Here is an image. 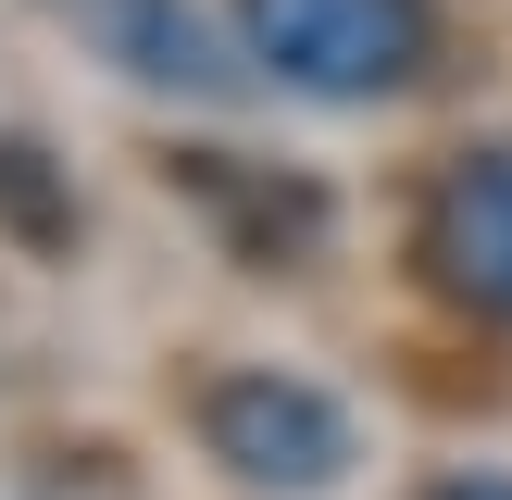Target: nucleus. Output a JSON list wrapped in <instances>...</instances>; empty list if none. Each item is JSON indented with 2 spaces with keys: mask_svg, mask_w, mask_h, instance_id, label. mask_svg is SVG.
<instances>
[{
  "mask_svg": "<svg viewBox=\"0 0 512 500\" xmlns=\"http://www.w3.org/2000/svg\"><path fill=\"white\" fill-rule=\"evenodd\" d=\"M238 50L288 100L363 113V100H400L438 63V13L425 0H238Z\"/></svg>",
  "mask_w": 512,
  "mask_h": 500,
  "instance_id": "nucleus-1",
  "label": "nucleus"
},
{
  "mask_svg": "<svg viewBox=\"0 0 512 500\" xmlns=\"http://www.w3.org/2000/svg\"><path fill=\"white\" fill-rule=\"evenodd\" d=\"M200 450H213L238 488L325 500L363 463V425H350L338 388H313V375H288V363H225L213 388H200Z\"/></svg>",
  "mask_w": 512,
  "mask_h": 500,
  "instance_id": "nucleus-2",
  "label": "nucleus"
},
{
  "mask_svg": "<svg viewBox=\"0 0 512 500\" xmlns=\"http://www.w3.org/2000/svg\"><path fill=\"white\" fill-rule=\"evenodd\" d=\"M50 13H63L125 88H163V100H238L250 75H263L250 50H225V25L200 13V0H50Z\"/></svg>",
  "mask_w": 512,
  "mask_h": 500,
  "instance_id": "nucleus-3",
  "label": "nucleus"
},
{
  "mask_svg": "<svg viewBox=\"0 0 512 500\" xmlns=\"http://www.w3.org/2000/svg\"><path fill=\"white\" fill-rule=\"evenodd\" d=\"M413 250H425V275H438L463 313L512 325V150H463V163H438Z\"/></svg>",
  "mask_w": 512,
  "mask_h": 500,
  "instance_id": "nucleus-4",
  "label": "nucleus"
},
{
  "mask_svg": "<svg viewBox=\"0 0 512 500\" xmlns=\"http://www.w3.org/2000/svg\"><path fill=\"white\" fill-rule=\"evenodd\" d=\"M175 175H188V200L250 250V263H300V250L325 238V188H300V175H250L238 150H188Z\"/></svg>",
  "mask_w": 512,
  "mask_h": 500,
  "instance_id": "nucleus-5",
  "label": "nucleus"
},
{
  "mask_svg": "<svg viewBox=\"0 0 512 500\" xmlns=\"http://www.w3.org/2000/svg\"><path fill=\"white\" fill-rule=\"evenodd\" d=\"M0 225H13L25 250H63L75 238V200L50 188V150L38 138H0Z\"/></svg>",
  "mask_w": 512,
  "mask_h": 500,
  "instance_id": "nucleus-6",
  "label": "nucleus"
},
{
  "mask_svg": "<svg viewBox=\"0 0 512 500\" xmlns=\"http://www.w3.org/2000/svg\"><path fill=\"white\" fill-rule=\"evenodd\" d=\"M425 500H512V475H438Z\"/></svg>",
  "mask_w": 512,
  "mask_h": 500,
  "instance_id": "nucleus-7",
  "label": "nucleus"
}]
</instances>
